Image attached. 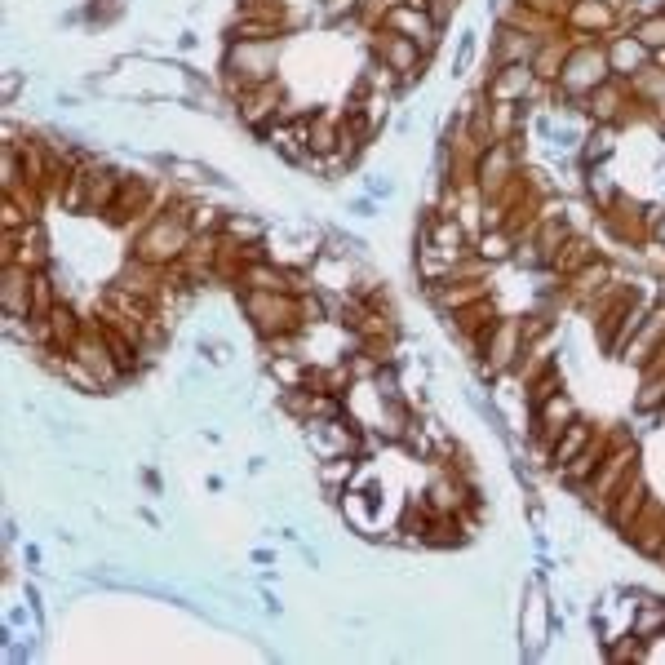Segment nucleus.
Returning a JSON list of instances; mask_svg holds the SVG:
<instances>
[{"mask_svg": "<svg viewBox=\"0 0 665 665\" xmlns=\"http://www.w3.org/2000/svg\"><path fill=\"white\" fill-rule=\"evenodd\" d=\"M191 240H196V231L187 222V209L182 204L178 209H160V213H151L142 235L133 240V258H142L151 266H173V262H182Z\"/></svg>", "mask_w": 665, "mask_h": 665, "instance_id": "nucleus-1", "label": "nucleus"}, {"mask_svg": "<svg viewBox=\"0 0 665 665\" xmlns=\"http://www.w3.org/2000/svg\"><path fill=\"white\" fill-rule=\"evenodd\" d=\"M275 58H280V45L271 36H258V40H235L227 49V85L231 94L240 98L244 89H258V85H271L275 80Z\"/></svg>", "mask_w": 665, "mask_h": 665, "instance_id": "nucleus-2", "label": "nucleus"}, {"mask_svg": "<svg viewBox=\"0 0 665 665\" xmlns=\"http://www.w3.org/2000/svg\"><path fill=\"white\" fill-rule=\"evenodd\" d=\"M612 71H608V49H599V45H577V49H568V58H564V71H559V94L564 98H590L595 89L608 80Z\"/></svg>", "mask_w": 665, "mask_h": 665, "instance_id": "nucleus-3", "label": "nucleus"}, {"mask_svg": "<svg viewBox=\"0 0 665 665\" xmlns=\"http://www.w3.org/2000/svg\"><path fill=\"white\" fill-rule=\"evenodd\" d=\"M634 470H639V453H634V444H617L612 453H603L599 470L586 479V484H581V493H586L590 506H599L603 515H608L612 497L621 493V484H626Z\"/></svg>", "mask_w": 665, "mask_h": 665, "instance_id": "nucleus-4", "label": "nucleus"}, {"mask_svg": "<svg viewBox=\"0 0 665 665\" xmlns=\"http://www.w3.org/2000/svg\"><path fill=\"white\" fill-rule=\"evenodd\" d=\"M71 360H76L80 368H89L94 373V382L107 391V386H120L125 382V373H120V364H116V355H111V346H107V337H102V324H85L76 337V346H71Z\"/></svg>", "mask_w": 665, "mask_h": 665, "instance_id": "nucleus-5", "label": "nucleus"}, {"mask_svg": "<svg viewBox=\"0 0 665 665\" xmlns=\"http://www.w3.org/2000/svg\"><path fill=\"white\" fill-rule=\"evenodd\" d=\"M382 23L391 27V32H399V36L417 40V49H422V54H431V49L439 45V32H444V27H439L431 14H426L422 0H399V5H386Z\"/></svg>", "mask_w": 665, "mask_h": 665, "instance_id": "nucleus-6", "label": "nucleus"}, {"mask_svg": "<svg viewBox=\"0 0 665 665\" xmlns=\"http://www.w3.org/2000/svg\"><path fill=\"white\" fill-rule=\"evenodd\" d=\"M515 178H519L515 147H510V142H488L484 156H479V187H484L488 196H501Z\"/></svg>", "mask_w": 665, "mask_h": 665, "instance_id": "nucleus-7", "label": "nucleus"}, {"mask_svg": "<svg viewBox=\"0 0 665 665\" xmlns=\"http://www.w3.org/2000/svg\"><path fill=\"white\" fill-rule=\"evenodd\" d=\"M0 311L32 320V266L9 262L0 271Z\"/></svg>", "mask_w": 665, "mask_h": 665, "instance_id": "nucleus-8", "label": "nucleus"}, {"mask_svg": "<svg viewBox=\"0 0 665 665\" xmlns=\"http://www.w3.org/2000/svg\"><path fill=\"white\" fill-rule=\"evenodd\" d=\"M235 102H240V120H244V125L258 129V133H266V129L275 125V116H280V85L271 80V85L244 89V94L235 98Z\"/></svg>", "mask_w": 665, "mask_h": 665, "instance_id": "nucleus-9", "label": "nucleus"}, {"mask_svg": "<svg viewBox=\"0 0 665 665\" xmlns=\"http://www.w3.org/2000/svg\"><path fill=\"white\" fill-rule=\"evenodd\" d=\"M648 501H652V493H648V484H643V475L634 470V475L621 484V493L612 497V506H608V519H612V528L617 532H630V524L634 519L648 510Z\"/></svg>", "mask_w": 665, "mask_h": 665, "instance_id": "nucleus-10", "label": "nucleus"}, {"mask_svg": "<svg viewBox=\"0 0 665 665\" xmlns=\"http://www.w3.org/2000/svg\"><path fill=\"white\" fill-rule=\"evenodd\" d=\"M643 67H652V49L643 45V40L634 36V32L617 36V40L608 45V71H612L617 80H634Z\"/></svg>", "mask_w": 665, "mask_h": 665, "instance_id": "nucleus-11", "label": "nucleus"}, {"mask_svg": "<svg viewBox=\"0 0 665 665\" xmlns=\"http://www.w3.org/2000/svg\"><path fill=\"white\" fill-rule=\"evenodd\" d=\"M80 178H85V213H111L125 178L116 169H98V165H80Z\"/></svg>", "mask_w": 665, "mask_h": 665, "instance_id": "nucleus-12", "label": "nucleus"}, {"mask_svg": "<svg viewBox=\"0 0 665 665\" xmlns=\"http://www.w3.org/2000/svg\"><path fill=\"white\" fill-rule=\"evenodd\" d=\"M422 244H431V249H439L453 262L466 258V231L453 213H431V218H426V231H422Z\"/></svg>", "mask_w": 665, "mask_h": 665, "instance_id": "nucleus-13", "label": "nucleus"}, {"mask_svg": "<svg viewBox=\"0 0 665 665\" xmlns=\"http://www.w3.org/2000/svg\"><path fill=\"white\" fill-rule=\"evenodd\" d=\"M665 342V302L652 306L648 320H643V329L630 337V346L621 351V360H634V364H648L652 355H657V346Z\"/></svg>", "mask_w": 665, "mask_h": 665, "instance_id": "nucleus-14", "label": "nucleus"}, {"mask_svg": "<svg viewBox=\"0 0 665 665\" xmlns=\"http://www.w3.org/2000/svg\"><path fill=\"white\" fill-rule=\"evenodd\" d=\"M532 80H537L532 63H510V67H501L497 76L488 80V98H493V102H524Z\"/></svg>", "mask_w": 665, "mask_h": 665, "instance_id": "nucleus-15", "label": "nucleus"}, {"mask_svg": "<svg viewBox=\"0 0 665 665\" xmlns=\"http://www.w3.org/2000/svg\"><path fill=\"white\" fill-rule=\"evenodd\" d=\"M151 209V178H125L120 182V196L111 204V218L129 222V218H147Z\"/></svg>", "mask_w": 665, "mask_h": 665, "instance_id": "nucleus-16", "label": "nucleus"}, {"mask_svg": "<svg viewBox=\"0 0 665 665\" xmlns=\"http://www.w3.org/2000/svg\"><path fill=\"white\" fill-rule=\"evenodd\" d=\"M382 63L399 71V80H413V71L422 67V49H417V40H408V36H382Z\"/></svg>", "mask_w": 665, "mask_h": 665, "instance_id": "nucleus-17", "label": "nucleus"}, {"mask_svg": "<svg viewBox=\"0 0 665 665\" xmlns=\"http://www.w3.org/2000/svg\"><path fill=\"white\" fill-rule=\"evenodd\" d=\"M590 439H595V426L581 422V417H577V422L564 426V435H559L555 444H550V466H555V470H559V466H568L577 453H586Z\"/></svg>", "mask_w": 665, "mask_h": 665, "instance_id": "nucleus-18", "label": "nucleus"}, {"mask_svg": "<svg viewBox=\"0 0 665 665\" xmlns=\"http://www.w3.org/2000/svg\"><path fill=\"white\" fill-rule=\"evenodd\" d=\"M355 466H360V457H329V462H315V475H320V484H324V493L329 497H342L346 493V484L355 479Z\"/></svg>", "mask_w": 665, "mask_h": 665, "instance_id": "nucleus-19", "label": "nucleus"}, {"mask_svg": "<svg viewBox=\"0 0 665 665\" xmlns=\"http://www.w3.org/2000/svg\"><path fill=\"white\" fill-rule=\"evenodd\" d=\"M18 262L32 266V271H40V266L49 262V235H45V227H40V218H32L23 231H18Z\"/></svg>", "mask_w": 665, "mask_h": 665, "instance_id": "nucleus-20", "label": "nucleus"}, {"mask_svg": "<svg viewBox=\"0 0 665 665\" xmlns=\"http://www.w3.org/2000/svg\"><path fill=\"white\" fill-rule=\"evenodd\" d=\"M537 45L541 40H528V32H519V27H506L497 40V63L510 67V63H532L537 58Z\"/></svg>", "mask_w": 665, "mask_h": 665, "instance_id": "nucleus-21", "label": "nucleus"}, {"mask_svg": "<svg viewBox=\"0 0 665 665\" xmlns=\"http://www.w3.org/2000/svg\"><path fill=\"white\" fill-rule=\"evenodd\" d=\"M661 404H665V364L652 360V364H643V386L634 395V408L639 413H657Z\"/></svg>", "mask_w": 665, "mask_h": 665, "instance_id": "nucleus-22", "label": "nucleus"}, {"mask_svg": "<svg viewBox=\"0 0 665 665\" xmlns=\"http://www.w3.org/2000/svg\"><path fill=\"white\" fill-rule=\"evenodd\" d=\"M586 102H590V116L595 120H617V111L626 107V85H621L617 76H608Z\"/></svg>", "mask_w": 665, "mask_h": 665, "instance_id": "nucleus-23", "label": "nucleus"}, {"mask_svg": "<svg viewBox=\"0 0 665 665\" xmlns=\"http://www.w3.org/2000/svg\"><path fill=\"white\" fill-rule=\"evenodd\" d=\"M572 27H581V32H603V27H612V5H603V0H577V5L568 9Z\"/></svg>", "mask_w": 665, "mask_h": 665, "instance_id": "nucleus-24", "label": "nucleus"}, {"mask_svg": "<svg viewBox=\"0 0 665 665\" xmlns=\"http://www.w3.org/2000/svg\"><path fill=\"white\" fill-rule=\"evenodd\" d=\"M603 453H608V448H603V444H595V439H590V448H586V453H577V457H572L568 466H559V475H564L572 488H581V484H586V479H590V475H595V470H599Z\"/></svg>", "mask_w": 665, "mask_h": 665, "instance_id": "nucleus-25", "label": "nucleus"}, {"mask_svg": "<svg viewBox=\"0 0 665 665\" xmlns=\"http://www.w3.org/2000/svg\"><path fill=\"white\" fill-rule=\"evenodd\" d=\"M510 231H501V227H493V231H484V240H479V262H501V258H510Z\"/></svg>", "mask_w": 665, "mask_h": 665, "instance_id": "nucleus-26", "label": "nucleus"}, {"mask_svg": "<svg viewBox=\"0 0 665 665\" xmlns=\"http://www.w3.org/2000/svg\"><path fill=\"white\" fill-rule=\"evenodd\" d=\"M634 36H639L643 45L652 49V54H661V49H665V14H648V18H639V23H634Z\"/></svg>", "mask_w": 665, "mask_h": 665, "instance_id": "nucleus-27", "label": "nucleus"}, {"mask_svg": "<svg viewBox=\"0 0 665 665\" xmlns=\"http://www.w3.org/2000/svg\"><path fill=\"white\" fill-rule=\"evenodd\" d=\"M528 643L532 648H541V643H546V621H550V612H546V599H541V590L532 586V608H528Z\"/></svg>", "mask_w": 665, "mask_h": 665, "instance_id": "nucleus-28", "label": "nucleus"}, {"mask_svg": "<svg viewBox=\"0 0 665 665\" xmlns=\"http://www.w3.org/2000/svg\"><path fill=\"white\" fill-rule=\"evenodd\" d=\"M169 173L178 182H187V187H196V182H218V173L204 169V165H191V160H169Z\"/></svg>", "mask_w": 665, "mask_h": 665, "instance_id": "nucleus-29", "label": "nucleus"}, {"mask_svg": "<svg viewBox=\"0 0 665 665\" xmlns=\"http://www.w3.org/2000/svg\"><path fill=\"white\" fill-rule=\"evenodd\" d=\"M608 156H612V133L608 129L590 133V138H586V160L595 165V160H608Z\"/></svg>", "mask_w": 665, "mask_h": 665, "instance_id": "nucleus-30", "label": "nucleus"}, {"mask_svg": "<svg viewBox=\"0 0 665 665\" xmlns=\"http://www.w3.org/2000/svg\"><path fill=\"white\" fill-rule=\"evenodd\" d=\"M422 5H426V14H431V18H435V23H439V27H444V23H448V18H453V9H457V0H422Z\"/></svg>", "mask_w": 665, "mask_h": 665, "instance_id": "nucleus-31", "label": "nucleus"}, {"mask_svg": "<svg viewBox=\"0 0 665 665\" xmlns=\"http://www.w3.org/2000/svg\"><path fill=\"white\" fill-rule=\"evenodd\" d=\"M18 85H23V76H18V71H9V76H5V98H14Z\"/></svg>", "mask_w": 665, "mask_h": 665, "instance_id": "nucleus-32", "label": "nucleus"}, {"mask_svg": "<svg viewBox=\"0 0 665 665\" xmlns=\"http://www.w3.org/2000/svg\"><path fill=\"white\" fill-rule=\"evenodd\" d=\"M657 235H661V244H665V218L657 222Z\"/></svg>", "mask_w": 665, "mask_h": 665, "instance_id": "nucleus-33", "label": "nucleus"}, {"mask_svg": "<svg viewBox=\"0 0 665 665\" xmlns=\"http://www.w3.org/2000/svg\"><path fill=\"white\" fill-rule=\"evenodd\" d=\"M603 5H612V9H621V5H626V0H603Z\"/></svg>", "mask_w": 665, "mask_h": 665, "instance_id": "nucleus-34", "label": "nucleus"}, {"mask_svg": "<svg viewBox=\"0 0 665 665\" xmlns=\"http://www.w3.org/2000/svg\"><path fill=\"white\" fill-rule=\"evenodd\" d=\"M657 417H661V422H665V404H661V408H657Z\"/></svg>", "mask_w": 665, "mask_h": 665, "instance_id": "nucleus-35", "label": "nucleus"}]
</instances>
